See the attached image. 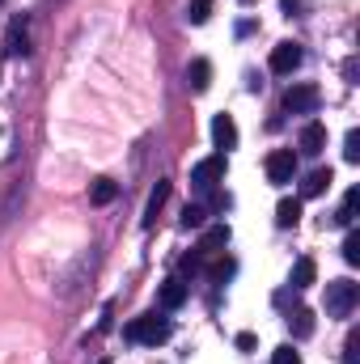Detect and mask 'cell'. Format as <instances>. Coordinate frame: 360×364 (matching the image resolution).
Segmentation results:
<instances>
[{"label":"cell","mask_w":360,"mask_h":364,"mask_svg":"<svg viewBox=\"0 0 360 364\" xmlns=\"http://www.w3.org/2000/svg\"><path fill=\"white\" fill-rule=\"evenodd\" d=\"M123 335H127V343H149V348H157V343L170 339V318H157V314H149V318H132Z\"/></svg>","instance_id":"cell-1"},{"label":"cell","mask_w":360,"mask_h":364,"mask_svg":"<svg viewBox=\"0 0 360 364\" xmlns=\"http://www.w3.org/2000/svg\"><path fill=\"white\" fill-rule=\"evenodd\" d=\"M356 301H360V284H352V279H331L327 284V314L331 318H348L356 309Z\"/></svg>","instance_id":"cell-2"},{"label":"cell","mask_w":360,"mask_h":364,"mask_svg":"<svg viewBox=\"0 0 360 364\" xmlns=\"http://www.w3.org/2000/svg\"><path fill=\"white\" fill-rule=\"evenodd\" d=\"M318 106H322L318 85H292V90L284 93V110H288V114H314Z\"/></svg>","instance_id":"cell-3"},{"label":"cell","mask_w":360,"mask_h":364,"mask_svg":"<svg viewBox=\"0 0 360 364\" xmlns=\"http://www.w3.org/2000/svg\"><path fill=\"white\" fill-rule=\"evenodd\" d=\"M221 178H225V153H216V157H203V161L191 170V186H199V191H212Z\"/></svg>","instance_id":"cell-4"},{"label":"cell","mask_w":360,"mask_h":364,"mask_svg":"<svg viewBox=\"0 0 360 364\" xmlns=\"http://www.w3.org/2000/svg\"><path fill=\"white\" fill-rule=\"evenodd\" d=\"M292 174H297V157H292V149H275L268 157V178L271 182H292Z\"/></svg>","instance_id":"cell-5"},{"label":"cell","mask_w":360,"mask_h":364,"mask_svg":"<svg viewBox=\"0 0 360 364\" xmlns=\"http://www.w3.org/2000/svg\"><path fill=\"white\" fill-rule=\"evenodd\" d=\"M292 68H301V47H297V43H280V47H271V73L288 77Z\"/></svg>","instance_id":"cell-6"},{"label":"cell","mask_w":360,"mask_h":364,"mask_svg":"<svg viewBox=\"0 0 360 364\" xmlns=\"http://www.w3.org/2000/svg\"><path fill=\"white\" fill-rule=\"evenodd\" d=\"M212 140H216V149H238V123H233V114H216L212 119Z\"/></svg>","instance_id":"cell-7"},{"label":"cell","mask_w":360,"mask_h":364,"mask_svg":"<svg viewBox=\"0 0 360 364\" xmlns=\"http://www.w3.org/2000/svg\"><path fill=\"white\" fill-rule=\"evenodd\" d=\"M322 149H327V127L322 123H305L301 127V153L305 157H318Z\"/></svg>","instance_id":"cell-8"},{"label":"cell","mask_w":360,"mask_h":364,"mask_svg":"<svg viewBox=\"0 0 360 364\" xmlns=\"http://www.w3.org/2000/svg\"><path fill=\"white\" fill-rule=\"evenodd\" d=\"M297 220H301V199H280L275 203V225L280 229H297Z\"/></svg>","instance_id":"cell-9"},{"label":"cell","mask_w":360,"mask_h":364,"mask_svg":"<svg viewBox=\"0 0 360 364\" xmlns=\"http://www.w3.org/2000/svg\"><path fill=\"white\" fill-rule=\"evenodd\" d=\"M186 81H191V90H195V93H203L208 85H212V64H208V60H191Z\"/></svg>","instance_id":"cell-10"},{"label":"cell","mask_w":360,"mask_h":364,"mask_svg":"<svg viewBox=\"0 0 360 364\" xmlns=\"http://www.w3.org/2000/svg\"><path fill=\"white\" fill-rule=\"evenodd\" d=\"M314 275H318V263H314V259H297V263H292V279H288V284L301 292V288H309V284H314Z\"/></svg>","instance_id":"cell-11"},{"label":"cell","mask_w":360,"mask_h":364,"mask_svg":"<svg viewBox=\"0 0 360 364\" xmlns=\"http://www.w3.org/2000/svg\"><path fill=\"white\" fill-rule=\"evenodd\" d=\"M221 246H229V225L208 229V233H203V242H199V255H216Z\"/></svg>","instance_id":"cell-12"},{"label":"cell","mask_w":360,"mask_h":364,"mask_svg":"<svg viewBox=\"0 0 360 364\" xmlns=\"http://www.w3.org/2000/svg\"><path fill=\"white\" fill-rule=\"evenodd\" d=\"M288 331H292L297 339H309V335H314V314H309V309H292V314H288Z\"/></svg>","instance_id":"cell-13"},{"label":"cell","mask_w":360,"mask_h":364,"mask_svg":"<svg viewBox=\"0 0 360 364\" xmlns=\"http://www.w3.org/2000/svg\"><path fill=\"white\" fill-rule=\"evenodd\" d=\"M182 301H186V284L182 279H166L162 284V309H179Z\"/></svg>","instance_id":"cell-14"},{"label":"cell","mask_w":360,"mask_h":364,"mask_svg":"<svg viewBox=\"0 0 360 364\" xmlns=\"http://www.w3.org/2000/svg\"><path fill=\"white\" fill-rule=\"evenodd\" d=\"M331 182H335V174H331V170H314L309 178L301 182V195H305V199H314V195H322Z\"/></svg>","instance_id":"cell-15"},{"label":"cell","mask_w":360,"mask_h":364,"mask_svg":"<svg viewBox=\"0 0 360 364\" xmlns=\"http://www.w3.org/2000/svg\"><path fill=\"white\" fill-rule=\"evenodd\" d=\"M170 199V182H157V191L149 195V208H144V225H153L157 220V212H162V203Z\"/></svg>","instance_id":"cell-16"},{"label":"cell","mask_w":360,"mask_h":364,"mask_svg":"<svg viewBox=\"0 0 360 364\" xmlns=\"http://www.w3.org/2000/svg\"><path fill=\"white\" fill-rule=\"evenodd\" d=\"M115 195H119V186H115V182H110V178H97V182H93V186H90V199H93V203H97V208H106V203H110Z\"/></svg>","instance_id":"cell-17"},{"label":"cell","mask_w":360,"mask_h":364,"mask_svg":"<svg viewBox=\"0 0 360 364\" xmlns=\"http://www.w3.org/2000/svg\"><path fill=\"white\" fill-rule=\"evenodd\" d=\"M356 203H360V186H352V191L344 195V208H339L335 220H339V225H352V220H356Z\"/></svg>","instance_id":"cell-18"},{"label":"cell","mask_w":360,"mask_h":364,"mask_svg":"<svg viewBox=\"0 0 360 364\" xmlns=\"http://www.w3.org/2000/svg\"><path fill=\"white\" fill-rule=\"evenodd\" d=\"M9 51H13V55H26V51H30V43H26V21H21V17L13 21V34H9Z\"/></svg>","instance_id":"cell-19"},{"label":"cell","mask_w":360,"mask_h":364,"mask_svg":"<svg viewBox=\"0 0 360 364\" xmlns=\"http://www.w3.org/2000/svg\"><path fill=\"white\" fill-rule=\"evenodd\" d=\"M186 17H191V26H203L212 17V0H191L186 4Z\"/></svg>","instance_id":"cell-20"},{"label":"cell","mask_w":360,"mask_h":364,"mask_svg":"<svg viewBox=\"0 0 360 364\" xmlns=\"http://www.w3.org/2000/svg\"><path fill=\"white\" fill-rule=\"evenodd\" d=\"M344 161H352V166L360 161V132H356V127L344 136Z\"/></svg>","instance_id":"cell-21"},{"label":"cell","mask_w":360,"mask_h":364,"mask_svg":"<svg viewBox=\"0 0 360 364\" xmlns=\"http://www.w3.org/2000/svg\"><path fill=\"white\" fill-rule=\"evenodd\" d=\"M344 259H348L352 267L360 263V233L356 229H348V237H344Z\"/></svg>","instance_id":"cell-22"},{"label":"cell","mask_w":360,"mask_h":364,"mask_svg":"<svg viewBox=\"0 0 360 364\" xmlns=\"http://www.w3.org/2000/svg\"><path fill=\"white\" fill-rule=\"evenodd\" d=\"M344 364H360V331H352L344 343Z\"/></svg>","instance_id":"cell-23"},{"label":"cell","mask_w":360,"mask_h":364,"mask_svg":"<svg viewBox=\"0 0 360 364\" xmlns=\"http://www.w3.org/2000/svg\"><path fill=\"white\" fill-rule=\"evenodd\" d=\"M203 216H208L203 208H182V229H199V225H203Z\"/></svg>","instance_id":"cell-24"},{"label":"cell","mask_w":360,"mask_h":364,"mask_svg":"<svg viewBox=\"0 0 360 364\" xmlns=\"http://www.w3.org/2000/svg\"><path fill=\"white\" fill-rule=\"evenodd\" d=\"M271 364H301V352H292V348L284 343V348H275V352H271Z\"/></svg>","instance_id":"cell-25"},{"label":"cell","mask_w":360,"mask_h":364,"mask_svg":"<svg viewBox=\"0 0 360 364\" xmlns=\"http://www.w3.org/2000/svg\"><path fill=\"white\" fill-rule=\"evenodd\" d=\"M199 267H203V255H199V250L182 259V272H186V275H195V272H199Z\"/></svg>","instance_id":"cell-26"},{"label":"cell","mask_w":360,"mask_h":364,"mask_svg":"<svg viewBox=\"0 0 360 364\" xmlns=\"http://www.w3.org/2000/svg\"><path fill=\"white\" fill-rule=\"evenodd\" d=\"M233 343H238V352H255V335H250V331H242Z\"/></svg>","instance_id":"cell-27"},{"label":"cell","mask_w":360,"mask_h":364,"mask_svg":"<svg viewBox=\"0 0 360 364\" xmlns=\"http://www.w3.org/2000/svg\"><path fill=\"white\" fill-rule=\"evenodd\" d=\"M212 279H229V275H233V263H229V259H225V263H216V267H212Z\"/></svg>","instance_id":"cell-28"}]
</instances>
